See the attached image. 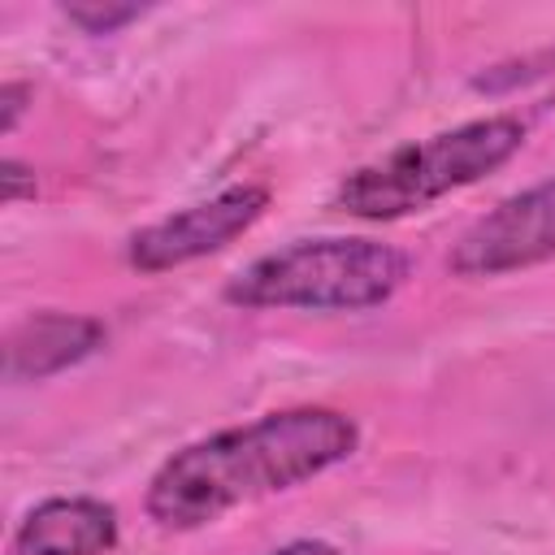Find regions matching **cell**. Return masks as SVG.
Here are the masks:
<instances>
[{
	"mask_svg": "<svg viewBox=\"0 0 555 555\" xmlns=\"http://www.w3.org/2000/svg\"><path fill=\"white\" fill-rule=\"evenodd\" d=\"M360 447V429L334 408H286L173 451L152 486L147 516L165 529H199L230 507L282 494Z\"/></svg>",
	"mask_w": 555,
	"mask_h": 555,
	"instance_id": "1",
	"label": "cell"
},
{
	"mask_svg": "<svg viewBox=\"0 0 555 555\" xmlns=\"http://www.w3.org/2000/svg\"><path fill=\"white\" fill-rule=\"evenodd\" d=\"M525 143V126L516 117H481L455 130L429 134L421 143H403L390 156L351 169L338 191L334 208L364 221H395L408 217L447 191H460L503 160H512Z\"/></svg>",
	"mask_w": 555,
	"mask_h": 555,
	"instance_id": "2",
	"label": "cell"
},
{
	"mask_svg": "<svg viewBox=\"0 0 555 555\" xmlns=\"http://www.w3.org/2000/svg\"><path fill=\"white\" fill-rule=\"evenodd\" d=\"M408 278V256L377 238H299L230 278L238 308L364 312L386 304Z\"/></svg>",
	"mask_w": 555,
	"mask_h": 555,
	"instance_id": "3",
	"label": "cell"
},
{
	"mask_svg": "<svg viewBox=\"0 0 555 555\" xmlns=\"http://www.w3.org/2000/svg\"><path fill=\"white\" fill-rule=\"evenodd\" d=\"M551 256H555V178L538 182V186L494 204L486 217H477L451 251V273L499 278L512 269L542 264Z\"/></svg>",
	"mask_w": 555,
	"mask_h": 555,
	"instance_id": "4",
	"label": "cell"
},
{
	"mask_svg": "<svg viewBox=\"0 0 555 555\" xmlns=\"http://www.w3.org/2000/svg\"><path fill=\"white\" fill-rule=\"evenodd\" d=\"M264 208H269L264 186H230L204 204H191V208L139 230L130 238V264L143 273H165V269L191 264L208 251H221L243 230H251Z\"/></svg>",
	"mask_w": 555,
	"mask_h": 555,
	"instance_id": "5",
	"label": "cell"
},
{
	"mask_svg": "<svg viewBox=\"0 0 555 555\" xmlns=\"http://www.w3.org/2000/svg\"><path fill=\"white\" fill-rule=\"evenodd\" d=\"M117 542V512L100 499H48L39 503L17 538L13 555H104Z\"/></svg>",
	"mask_w": 555,
	"mask_h": 555,
	"instance_id": "6",
	"label": "cell"
},
{
	"mask_svg": "<svg viewBox=\"0 0 555 555\" xmlns=\"http://www.w3.org/2000/svg\"><path fill=\"white\" fill-rule=\"evenodd\" d=\"M104 343V325L95 317L74 312H35L26 317L9 343H4V373L13 382L22 377H48L78 360H87Z\"/></svg>",
	"mask_w": 555,
	"mask_h": 555,
	"instance_id": "7",
	"label": "cell"
},
{
	"mask_svg": "<svg viewBox=\"0 0 555 555\" xmlns=\"http://www.w3.org/2000/svg\"><path fill=\"white\" fill-rule=\"evenodd\" d=\"M143 9L139 4H100V0H78V4H65V17L78 22L87 35H108L126 22H134Z\"/></svg>",
	"mask_w": 555,
	"mask_h": 555,
	"instance_id": "8",
	"label": "cell"
},
{
	"mask_svg": "<svg viewBox=\"0 0 555 555\" xmlns=\"http://www.w3.org/2000/svg\"><path fill=\"white\" fill-rule=\"evenodd\" d=\"M0 186H4V204H17V199L35 195V173L22 160H4L0 165Z\"/></svg>",
	"mask_w": 555,
	"mask_h": 555,
	"instance_id": "9",
	"label": "cell"
},
{
	"mask_svg": "<svg viewBox=\"0 0 555 555\" xmlns=\"http://www.w3.org/2000/svg\"><path fill=\"white\" fill-rule=\"evenodd\" d=\"M26 100H30V87H26V82H4V87H0V130H4V134L17 126Z\"/></svg>",
	"mask_w": 555,
	"mask_h": 555,
	"instance_id": "10",
	"label": "cell"
},
{
	"mask_svg": "<svg viewBox=\"0 0 555 555\" xmlns=\"http://www.w3.org/2000/svg\"><path fill=\"white\" fill-rule=\"evenodd\" d=\"M269 555H338V551L330 542H321V538H295V542H286V546H278Z\"/></svg>",
	"mask_w": 555,
	"mask_h": 555,
	"instance_id": "11",
	"label": "cell"
}]
</instances>
